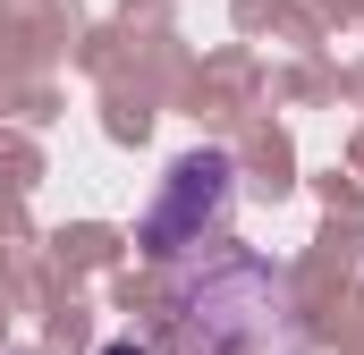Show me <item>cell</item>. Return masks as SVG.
Returning a JSON list of instances; mask_svg holds the SVG:
<instances>
[{"label": "cell", "instance_id": "obj_1", "mask_svg": "<svg viewBox=\"0 0 364 355\" xmlns=\"http://www.w3.org/2000/svg\"><path fill=\"white\" fill-rule=\"evenodd\" d=\"M178 339L186 355H296L279 271L255 254H220L178 288Z\"/></svg>", "mask_w": 364, "mask_h": 355}, {"label": "cell", "instance_id": "obj_3", "mask_svg": "<svg viewBox=\"0 0 364 355\" xmlns=\"http://www.w3.org/2000/svg\"><path fill=\"white\" fill-rule=\"evenodd\" d=\"M102 355H153V347H127V339H119V347H102Z\"/></svg>", "mask_w": 364, "mask_h": 355}, {"label": "cell", "instance_id": "obj_2", "mask_svg": "<svg viewBox=\"0 0 364 355\" xmlns=\"http://www.w3.org/2000/svg\"><path fill=\"white\" fill-rule=\"evenodd\" d=\"M229 203H237V161L229 153H186L178 170L161 178V195H153V212H144V254H186V246H212L220 237V220H229Z\"/></svg>", "mask_w": 364, "mask_h": 355}]
</instances>
